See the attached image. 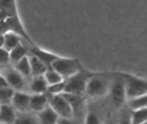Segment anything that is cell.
Returning <instances> with one entry per match:
<instances>
[{
	"label": "cell",
	"instance_id": "cell-7",
	"mask_svg": "<svg viewBox=\"0 0 147 124\" xmlns=\"http://www.w3.org/2000/svg\"><path fill=\"white\" fill-rule=\"evenodd\" d=\"M49 105L59 117L73 119V111L70 103L63 94L50 96Z\"/></svg>",
	"mask_w": 147,
	"mask_h": 124
},
{
	"label": "cell",
	"instance_id": "cell-33",
	"mask_svg": "<svg viewBox=\"0 0 147 124\" xmlns=\"http://www.w3.org/2000/svg\"><path fill=\"white\" fill-rule=\"evenodd\" d=\"M0 124H4V123H1V122H0Z\"/></svg>",
	"mask_w": 147,
	"mask_h": 124
},
{
	"label": "cell",
	"instance_id": "cell-8",
	"mask_svg": "<svg viewBox=\"0 0 147 124\" xmlns=\"http://www.w3.org/2000/svg\"><path fill=\"white\" fill-rule=\"evenodd\" d=\"M31 94L27 92L14 91L11 106L17 113H25L30 111V102Z\"/></svg>",
	"mask_w": 147,
	"mask_h": 124
},
{
	"label": "cell",
	"instance_id": "cell-25",
	"mask_svg": "<svg viewBox=\"0 0 147 124\" xmlns=\"http://www.w3.org/2000/svg\"><path fill=\"white\" fill-rule=\"evenodd\" d=\"M44 77L45 78L48 86L55 84V83H57L59 82H61L63 80H64V79L62 78V76L53 68L47 70V71L45 73Z\"/></svg>",
	"mask_w": 147,
	"mask_h": 124
},
{
	"label": "cell",
	"instance_id": "cell-28",
	"mask_svg": "<svg viewBox=\"0 0 147 124\" xmlns=\"http://www.w3.org/2000/svg\"><path fill=\"white\" fill-rule=\"evenodd\" d=\"M10 65L9 52L4 47H0V67Z\"/></svg>",
	"mask_w": 147,
	"mask_h": 124
},
{
	"label": "cell",
	"instance_id": "cell-18",
	"mask_svg": "<svg viewBox=\"0 0 147 124\" xmlns=\"http://www.w3.org/2000/svg\"><path fill=\"white\" fill-rule=\"evenodd\" d=\"M23 42L25 41L19 34L14 32H7L4 34V42L3 47L9 52Z\"/></svg>",
	"mask_w": 147,
	"mask_h": 124
},
{
	"label": "cell",
	"instance_id": "cell-34",
	"mask_svg": "<svg viewBox=\"0 0 147 124\" xmlns=\"http://www.w3.org/2000/svg\"><path fill=\"white\" fill-rule=\"evenodd\" d=\"M0 106H1V105H0Z\"/></svg>",
	"mask_w": 147,
	"mask_h": 124
},
{
	"label": "cell",
	"instance_id": "cell-4",
	"mask_svg": "<svg viewBox=\"0 0 147 124\" xmlns=\"http://www.w3.org/2000/svg\"><path fill=\"white\" fill-rule=\"evenodd\" d=\"M52 68L57 72L64 80H67L84 67L78 59L59 56L52 64Z\"/></svg>",
	"mask_w": 147,
	"mask_h": 124
},
{
	"label": "cell",
	"instance_id": "cell-3",
	"mask_svg": "<svg viewBox=\"0 0 147 124\" xmlns=\"http://www.w3.org/2000/svg\"><path fill=\"white\" fill-rule=\"evenodd\" d=\"M109 94L111 96L112 103L116 108L120 109L126 104L127 96L123 73H113Z\"/></svg>",
	"mask_w": 147,
	"mask_h": 124
},
{
	"label": "cell",
	"instance_id": "cell-15",
	"mask_svg": "<svg viewBox=\"0 0 147 124\" xmlns=\"http://www.w3.org/2000/svg\"><path fill=\"white\" fill-rule=\"evenodd\" d=\"M40 124H57L59 116L49 105L44 110L36 113Z\"/></svg>",
	"mask_w": 147,
	"mask_h": 124
},
{
	"label": "cell",
	"instance_id": "cell-11",
	"mask_svg": "<svg viewBox=\"0 0 147 124\" xmlns=\"http://www.w3.org/2000/svg\"><path fill=\"white\" fill-rule=\"evenodd\" d=\"M50 95L47 93L42 94H31L30 102V111L34 113L44 110L47 106H49Z\"/></svg>",
	"mask_w": 147,
	"mask_h": 124
},
{
	"label": "cell",
	"instance_id": "cell-29",
	"mask_svg": "<svg viewBox=\"0 0 147 124\" xmlns=\"http://www.w3.org/2000/svg\"><path fill=\"white\" fill-rule=\"evenodd\" d=\"M57 124H75L74 120L73 119H68V118L59 117L57 120Z\"/></svg>",
	"mask_w": 147,
	"mask_h": 124
},
{
	"label": "cell",
	"instance_id": "cell-19",
	"mask_svg": "<svg viewBox=\"0 0 147 124\" xmlns=\"http://www.w3.org/2000/svg\"><path fill=\"white\" fill-rule=\"evenodd\" d=\"M29 55V54H28ZM14 66V68L22 75L24 76L25 78L29 79L32 78L31 73V67H30V60H29L28 55L24 57V58L22 59L21 60L16 63Z\"/></svg>",
	"mask_w": 147,
	"mask_h": 124
},
{
	"label": "cell",
	"instance_id": "cell-2",
	"mask_svg": "<svg viewBox=\"0 0 147 124\" xmlns=\"http://www.w3.org/2000/svg\"><path fill=\"white\" fill-rule=\"evenodd\" d=\"M94 73L95 72L90 71L86 68L82 69L78 73L66 80L64 93L85 96L88 83Z\"/></svg>",
	"mask_w": 147,
	"mask_h": 124
},
{
	"label": "cell",
	"instance_id": "cell-31",
	"mask_svg": "<svg viewBox=\"0 0 147 124\" xmlns=\"http://www.w3.org/2000/svg\"><path fill=\"white\" fill-rule=\"evenodd\" d=\"M4 42V34H0V47H3Z\"/></svg>",
	"mask_w": 147,
	"mask_h": 124
},
{
	"label": "cell",
	"instance_id": "cell-27",
	"mask_svg": "<svg viewBox=\"0 0 147 124\" xmlns=\"http://www.w3.org/2000/svg\"><path fill=\"white\" fill-rule=\"evenodd\" d=\"M83 124H103L100 116L95 111H88L85 115Z\"/></svg>",
	"mask_w": 147,
	"mask_h": 124
},
{
	"label": "cell",
	"instance_id": "cell-26",
	"mask_svg": "<svg viewBox=\"0 0 147 124\" xmlns=\"http://www.w3.org/2000/svg\"><path fill=\"white\" fill-rule=\"evenodd\" d=\"M66 86V80H63L61 82L55 83V84L48 86L47 93L50 96H55V95H60L65 93Z\"/></svg>",
	"mask_w": 147,
	"mask_h": 124
},
{
	"label": "cell",
	"instance_id": "cell-13",
	"mask_svg": "<svg viewBox=\"0 0 147 124\" xmlns=\"http://www.w3.org/2000/svg\"><path fill=\"white\" fill-rule=\"evenodd\" d=\"M18 14L17 0H0V20Z\"/></svg>",
	"mask_w": 147,
	"mask_h": 124
},
{
	"label": "cell",
	"instance_id": "cell-14",
	"mask_svg": "<svg viewBox=\"0 0 147 124\" xmlns=\"http://www.w3.org/2000/svg\"><path fill=\"white\" fill-rule=\"evenodd\" d=\"M28 44H27L25 42H23L21 44L14 47V49H12L11 51H9L10 65H14L20 60L28 55Z\"/></svg>",
	"mask_w": 147,
	"mask_h": 124
},
{
	"label": "cell",
	"instance_id": "cell-21",
	"mask_svg": "<svg viewBox=\"0 0 147 124\" xmlns=\"http://www.w3.org/2000/svg\"><path fill=\"white\" fill-rule=\"evenodd\" d=\"M117 124H133L132 110H131L126 104L120 108Z\"/></svg>",
	"mask_w": 147,
	"mask_h": 124
},
{
	"label": "cell",
	"instance_id": "cell-30",
	"mask_svg": "<svg viewBox=\"0 0 147 124\" xmlns=\"http://www.w3.org/2000/svg\"><path fill=\"white\" fill-rule=\"evenodd\" d=\"M6 86H9L7 84V81H6L5 78H4V76L0 73V88L1 87H6Z\"/></svg>",
	"mask_w": 147,
	"mask_h": 124
},
{
	"label": "cell",
	"instance_id": "cell-32",
	"mask_svg": "<svg viewBox=\"0 0 147 124\" xmlns=\"http://www.w3.org/2000/svg\"><path fill=\"white\" fill-rule=\"evenodd\" d=\"M103 124H116V123H113V122L111 121H109L105 122V123H103Z\"/></svg>",
	"mask_w": 147,
	"mask_h": 124
},
{
	"label": "cell",
	"instance_id": "cell-20",
	"mask_svg": "<svg viewBox=\"0 0 147 124\" xmlns=\"http://www.w3.org/2000/svg\"><path fill=\"white\" fill-rule=\"evenodd\" d=\"M31 112L17 113L14 124H40L37 114L34 115Z\"/></svg>",
	"mask_w": 147,
	"mask_h": 124
},
{
	"label": "cell",
	"instance_id": "cell-5",
	"mask_svg": "<svg viewBox=\"0 0 147 124\" xmlns=\"http://www.w3.org/2000/svg\"><path fill=\"white\" fill-rule=\"evenodd\" d=\"M0 73L4 76L8 86L14 91L27 92L29 90V81L14 68V66L9 65L0 67Z\"/></svg>",
	"mask_w": 147,
	"mask_h": 124
},
{
	"label": "cell",
	"instance_id": "cell-17",
	"mask_svg": "<svg viewBox=\"0 0 147 124\" xmlns=\"http://www.w3.org/2000/svg\"><path fill=\"white\" fill-rule=\"evenodd\" d=\"M28 57L30 63V67H31L32 77L43 75L47 70H48L45 65L31 53H29Z\"/></svg>",
	"mask_w": 147,
	"mask_h": 124
},
{
	"label": "cell",
	"instance_id": "cell-16",
	"mask_svg": "<svg viewBox=\"0 0 147 124\" xmlns=\"http://www.w3.org/2000/svg\"><path fill=\"white\" fill-rule=\"evenodd\" d=\"M17 112L11 104L0 106V122L4 124H14Z\"/></svg>",
	"mask_w": 147,
	"mask_h": 124
},
{
	"label": "cell",
	"instance_id": "cell-12",
	"mask_svg": "<svg viewBox=\"0 0 147 124\" xmlns=\"http://www.w3.org/2000/svg\"><path fill=\"white\" fill-rule=\"evenodd\" d=\"M48 84L43 75L33 76L29 81V90L32 94H42L47 91Z\"/></svg>",
	"mask_w": 147,
	"mask_h": 124
},
{
	"label": "cell",
	"instance_id": "cell-22",
	"mask_svg": "<svg viewBox=\"0 0 147 124\" xmlns=\"http://www.w3.org/2000/svg\"><path fill=\"white\" fill-rule=\"evenodd\" d=\"M126 105L132 111L147 108V94L142 97L128 100L126 102Z\"/></svg>",
	"mask_w": 147,
	"mask_h": 124
},
{
	"label": "cell",
	"instance_id": "cell-9",
	"mask_svg": "<svg viewBox=\"0 0 147 124\" xmlns=\"http://www.w3.org/2000/svg\"><path fill=\"white\" fill-rule=\"evenodd\" d=\"M63 94L67 98L71 106L72 111H73V120L74 119H80L82 116L84 118L86 113H83L85 111V107H86L85 96L67 94V93H63Z\"/></svg>",
	"mask_w": 147,
	"mask_h": 124
},
{
	"label": "cell",
	"instance_id": "cell-10",
	"mask_svg": "<svg viewBox=\"0 0 147 124\" xmlns=\"http://www.w3.org/2000/svg\"><path fill=\"white\" fill-rule=\"evenodd\" d=\"M28 50L29 53L32 54L33 55L37 57L40 61L42 62L47 67V69L52 68L53 63L59 57L57 55L40 48L35 44H28Z\"/></svg>",
	"mask_w": 147,
	"mask_h": 124
},
{
	"label": "cell",
	"instance_id": "cell-23",
	"mask_svg": "<svg viewBox=\"0 0 147 124\" xmlns=\"http://www.w3.org/2000/svg\"><path fill=\"white\" fill-rule=\"evenodd\" d=\"M14 90L9 86L0 88V105L11 104Z\"/></svg>",
	"mask_w": 147,
	"mask_h": 124
},
{
	"label": "cell",
	"instance_id": "cell-24",
	"mask_svg": "<svg viewBox=\"0 0 147 124\" xmlns=\"http://www.w3.org/2000/svg\"><path fill=\"white\" fill-rule=\"evenodd\" d=\"M133 124H143L147 123V108L132 111Z\"/></svg>",
	"mask_w": 147,
	"mask_h": 124
},
{
	"label": "cell",
	"instance_id": "cell-1",
	"mask_svg": "<svg viewBox=\"0 0 147 124\" xmlns=\"http://www.w3.org/2000/svg\"><path fill=\"white\" fill-rule=\"evenodd\" d=\"M113 73L95 72L89 80L86 90V96L91 98H103L109 94Z\"/></svg>",
	"mask_w": 147,
	"mask_h": 124
},
{
	"label": "cell",
	"instance_id": "cell-6",
	"mask_svg": "<svg viewBox=\"0 0 147 124\" xmlns=\"http://www.w3.org/2000/svg\"><path fill=\"white\" fill-rule=\"evenodd\" d=\"M127 100L142 97L147 94V80L140 77L123 73Z\"/></svg>",
	"mask_w": 147,
	"mask_h": 124
}]
</instances>
